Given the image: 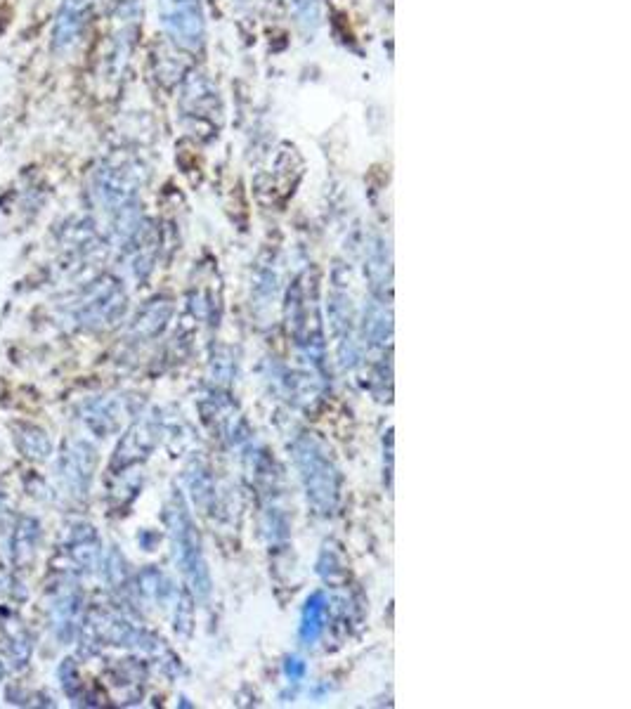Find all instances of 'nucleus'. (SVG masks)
<instances>
[{
	"label": "nucleus",
	"instance_id": "nucleus-2",
	"mask_svg": "<svg viewBox=\"0 0 631 709\" xmlns=\"http://www.w3.org/2000/svg\"><path fill=\"white\" fill-rule=\"evenodd\" d=\"M159 22L180 48L199 50L204 45L206 22L201 0H156Z\"/></svg>",
	"mask_w": 631,
	"mask_h": 709
},
{
	"label": "nucleus",
	"instance_id": "nucleus-9",
	"mask_svg": "<svg viewBox=\"0 0 631 709\" xmlns=\"http://www.w3.org/2000/svg\"><path fill=\"white\" fill-rule=\"evenodd\" d=\"M81 610V596L74 589H64L57 594L50 606V622L55 629V636L62 641H69L76 634V617Z\"/></svg>",
	"mask_w": 631,
	"mask_h": 709
},
{
	"label": "nucleus",
	"instance_id": "nucleus-3",
	"mask_svg": "<svg viewBox=\"0 0 631 709\" xmlns=\"http://www.w3.org/2000/svg\"><path fill=\"white\" fill-rule=\"evenodd\" d=\"M168 528H171L173 544H175V558H178L182 572L187 575V580L192 582V587L199 591L201 596L208 594V572L199 551V537L194 532V525L190 516H187L182 504L173 506L168 511Z\"/></svg>",
	"mask_w": 631,
	"mask_h": 709
},
{
	"label": "nucleus",
	"instance_id": "nucleus-14",
	"mask_svg": "<svg viewBox=\"0 0 631 709\" xmlns=\"http://www.w3.org/2000/svg\"><path fill=\"white\" fill-rule=\"evenodd\" d=\"M305 674V665L301 660H289L286 662V676H291V679H301V676Z\"/></svg>",
	"mask_w": 631,
	"mask_h": 709
},
{
	"label": "nucleus",
	"instance_id": "nucleus-7",
	"mask_svg": "<svg viewBox=\"0 0 631 709\" xmlns=\"http://www.w3.org/2000/svg\"><path fill=\"white\" fill-rule=\"evenodd\" d=\"M154 442H156V428L149 424V421H138V424L130 428L126 438L121 440L119 450L114 454L112 468L114 466L123 468L135 464V461L145 459L149 450L154 447Z\"/></svg>",
	"mask_w": 631,
	"mask_h": 709
},
{
	"label": "nucleus",
	"instance_id": "nucleus-11",
	"mask_svg": "<svg viewBox=\"0 0 631 709\" xmlns=\"http://www.w3.org/2000/svg\"><path fill=\"white\" fill-rule=\"evenodd\" d=\"M15 445L31 461H45L52 452V442L43 428L29 424H19L15 428Z\"/></svg>",
	"mask_w": 631,
	"mask_h": 709
},
{
	"label": "nucleus",
	"instance_id": "nucleus-13",
	"mask_svg": "<svg viewBox=\"0 0 631 709\" xmlns=\"http://www.w3.org/2000/svg\"><path fill=\"white\" fill-rule=\"evenodd\" d=\"M327 608L329 603L324 594L310 596L308 603H305L301 617V641L305 646H310V643H315L322 636L324 622H327Z\"/></svg>",
	"mask_w": 631,
	"mask_h": 709
},
{
	"label": "nucleus",
	"instance_id": "nucleus-8",
	"mask_svg": "<svg viewBox=\"0 0 631 709\" xmlns=\"http://www.w3.org/2000/svg\"><path fill=\"white\" fill-rule=\"evenodd\" d=\"M38 539H41V525H38V520L29 516L19 518L10 539L12 563H15L17 568H29V565L34 563Z\"/></svg>",
	"mask_w": 631,
	"mask_h": 709
},
{
	"label": "nucleus",
	"instance_id": "nucleus-1",
	"mask_svg": "<svg viewBox=\"0 0 631 709\" xmlns=\"http://www.w3.org/2000/svg\"><path fill=\"white\" fill-rule=\"evenodd\" d=\"M296 461L298 468H301V478L305 490H308V499L315 506L317 513L322 516H329L334 511L336 504V471L331 466V461L327 459L320 447L315 442L303 438L301 442H296Z\"/></svg>",
	"mask_w": 631,
	"mask_h": 709
},
{
	"label": "nucleus",
	"instance_id": "nucleus-6",
	"mask_svg": "<svg viewBox=\"0 0 631 709\" xmlns=\"http://www.w3.org/2000/svg\"><path fill=\"white\" fill-rule=\"evenodd\" d=\"M126 308V298H123L119 286L112 282H100L83 296L81 305L76 308V320L97 327V324H109L121 315Z\"/></svg>",
	"mask_w": 631,
	"mask_h": 709
},
{
	"label": "nucleus",
	"instance_id": "nucleus-12",
	"mask_svg": "<svg viewBox=\"0 0 631 709\" xmlns=\"http://www.w3.org/2000/svg\"><path fill=\"white\" fill-rule=\"evenodd\" d=\"M69 551L78 565H83L86 570H93L97 565V558H100V542H97L95 530L90 528V525H78V528H74L69 539Z\"/></svg>",
	"mask_w": 631,
	"mask_h": 709
},
{
	"label": "nucleus",
	"instance_id": "nucleus-10",
	"mask_svg": "<svg viewBox=\"0 0 631 709\" xmlns=\"http://www.w3.org/2000/svg\"><path fill=\"white\" fill-rule=\"evenodd\" d=\"M0 634H3L5 648H8V655L12 660V665L17 669L26 667V662L31 658V636L26 632V627L22 624V620H17V617H8V620L0 622Z\"/></svg>",
	"mask_w": 631,
	"mask_h": 709
},
{
	"label": "nucleus",
	"instance_id": "nucleus-4",
	"mask_svg": "<svg viewBox=\"0 0 631 709\" xmlns=\"http://www.w3.org/2000/svg\"><path fill=\"white\" fill-rule=\"evenodd\" d=\"M95 466L97 454L93 447L83 440H71L64 445L60 461H57V473H60L64 487L71 494H86L90 480H93Z\"/></svg>",
	"mask_w": 631,
	"mask_h": 709
},
{
	"label": "nucleus",
	"instance_id": "nucleus-5",
	"mask_svg": "<svg viewBox=\"0 0 631 709\" xmlns=\"http://www.w3.org/2000/svg\"><path fill=\"white\" fill-rule=\"evenodd\" d=\"M95 0H62L57 8L55 26H52V50L67 55L81 41L86 31Z\"/></svg>",
	"mask_w": 631,
	"mask_h": 709
},
{
	"label": "nucleus",
	"instance_id": "nucleus-15",
	"mask_svg": "<svg viewBox=\"0 0 631 709\" xmlns=\"http://www.w3.org/2000/svg\"><path fill=\"white\" fill-rule=\"evenodd\" d=\"M3 674H5V669H3V662H0V679H3Z\"/></svg>",
	"mask_w": 631,
	"mask_h": 709
}]
</instances>
